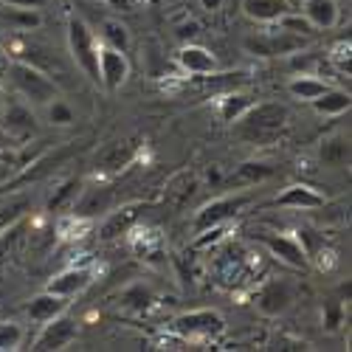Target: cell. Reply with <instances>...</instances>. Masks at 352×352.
<instances>
[{
    "instance_id": "8d00e7d4",
    "label": "cell",
    "mask_w": 352,
    "mask_h": 352,
    "mask_svg": "<svg viewBox=\"0 0 352 352\" xmlns=\"http://www.w3.org/2000/svg\"><path fill=\"white\" fill-rule=\"evenodd\" d=\"M102 3H107V6H113V9H122V12L133 9V0H102Z\"/></svg>"
},
{
    "instance_id": "7402d4cb",
    "label": "cell",
    "mask_w": 352,
    "mask_h": 352,
    "mask_svg": "<svg viewBox=\"0 0 352 352\" xmlns=\"http://www.w3.org/2000/svg\"><path fill=\"white\" fill-rule=\"evenodd\" d=\"M327 87H333L327 79H318V76H313V74H302V76H293L290 82H287V91H290V96L293 99H299V102H313V99H318L321 94L327 91Z\"/></svg>"
},
{
    "instance_id": "277c9868",
    "label": "cell",
    "mask_w": 352,
    "mask_h": 352,
    "mask_svg": "<svg viewBox=\"0 0 352 352\" xmlns=\"http://www.w3.org/2000/svg\"><path fill=\"white\" fill-rule=\"evenodd\" d=\"M68 48H71L76 68L91 82L99 85V45H96L91 25L82 17H68Z\"/></svg>"
},
{
    "instance_id": "cb8c5ba5",
    "label": "cell",
    "mask_w": 352,
    "mask_h": 352,
    "mask_svg": "<svg viewBox=\"0 0 352 352\" xmlns=\"http://www.w3.org/2000/svg\"><path fill=\"white\" fill-rule=\"evenodd\" d=\"M310 104H313V110L318 116H341V113L349 110L352 99H349V91H341V87H327V91L321 94L318 99H313Z\"/></svg>"
},
{
    "instance_id": "d6a6232c",
    "label": "cell",
    "mask_w": 352,
    "mask_h": 352,
    "mask_svg": "<svg viewBox=\"0 0 352 352\" xmlns=\"http://www.w3.org/2000/svg\"><path fill=\"white\" fill-rule=\"evenodd\" d=\"M45 107H48V122H51V124H56V127H68V124L74 122V110H71L60 96H56L54 102H48Z\"/></svg>"
},
{
    "instance_id": "f1b7e54d",
    "label": "cell",
    "mask_w": 352,
    "mask_h": 352,
    "mask_svg": "<svg viewBox=\"0 0 352 352\" xmlns=\"http://www.w3.org/2000/svg\"><path fill=\"white\" fill-rule=\"evenodd\" d=\"M251 104H254V96H248V94H228L220 102V119L228 122V124H234Z\"/></svg>"
},
{
    "instance_id": "4316f807",
    "label": "cell",
    "mask_w": 352,
    "mask_h": 352,
    "mask_svg": "<svg viewBox=\"0 0 352 352\" xmlns=\"http://www.w3.org/2000/svg\"><path fill=\"white\" fill-rule=\"evenodd\" d=\"M99 32H102V40L104 45L116 48V51H130V28L119 20V17H104L99 23Z\"/></svg>"
},
{
    "instance_id": "83f0119b",
    "label": "cell",
    "mask_w": 352,
    "mask_h": 352,
    "mask_svg": "<svg viewBox=\"0 0 352 352\" xmlns=\"http://www.w3.org/2000/svg\"><path fill=\"white\" fill-rule=\"evenodd\" d=\"M318 161L324 166H344L349 161V144L346 138L341 135H333V138H324L318 146Z\"/></svg>"
},
{
    "instance_id": "44dd1931",
    "label": "cell",
    "mask_w": 352,
    "mask_h": 352,
    "mask_svg": "<svg viewBox=\"0 0 352 352\" xmlns=\"http://www.w3.org/2000/svg\"><path fill=\"white\" fill-rule=\"evenodd\" d=\"M65 307H68L65 296H56V293H51V290H43L40 296H34L32 302H28V318L37 321V324H43V321L65 313Z\"/></svg>"
},
{
    "instance_id": "5bb4252c",
    "label": "cell",
    "mask_w": 352,
    "mask_h": 352,
    "mask_svg": "<svg viewBox=\"0 0 352 352\" xmlns=\"http://www.w3.org/2000/svg\"><path fill=\"white\" fill-rule=\"evenodd\" d=\"M141 144L138 138H124V141H113L96 153V169L102 172H122L124 166H130L138 158Z\"/></svg>"
},
{
    "instance_id": "52a82bcc",
    "label": "cell",
    "mask_w": 352,
    "mask_h": 352,
    "mask_svg": "<svg viewBox=\"0 0 352 352\" xmlns=\"http://www.w3.org/2000/svg\"><path fill=\"white\" fill-rule=\"evenodd\" d=\"M293 302H296V285L287 282V279H271V282H265V285L259 287L256 299H254L256 310L262 316H271V318L285 316L293 307Z\"/></svg>"
},
{
    "instance_id": "6da1fadb",
    "label": "cell",
    "mask_w": 352,
    "mask_h": 352,
    "mask_svg": "<svg viewBox=\"0 0 352 352\" xmlns=\"http://www.w3.org/2000/svg\"><path fill=\"white\" fill-rule=\"evenodd\" d=\"M290 124V110L279 102H262V104H251L237 122H234V133L243 141L265 146L282 138V133Z\"/></svg>"
},
{
    "instance_id": "ffe728a7",
    "label": "cell",
    "mask_w": 352,
    "mask_h": 352,
    "mask_svg": "<svg viewBox=\"0 0 352 352\" xmlns=\"http://www.w3.org/2000/svg\"><path fill=\"white\" fill-rule=\"evenodd\" d=\"M290 9L287 0H243V14L254 23H279Z\"/></svg>"
},
{
    "instance_id": "d590c367",
    "label": "cell",
    "mask_w": 352,
    "mask_h": 352,
    "mask_svg": "<svg viewBox=\"0 0 352 352\" xmlns=\"http://www.w3.org/2000/svg\"><path fill=\"white\" fill-rule=\"evenodd\" d=\"M223 3H226V0H200V6L206 9V12H212V14H214V12H220V9H223Z\"/></svg>"
},
{
    "instance_id": "4dcf8cb0",
    "label": "cell",
    "mask_w": 352,
    "mask_h": 352,
    "mask_svg": "<svg viewBox=\"0 0 352 352\" xmlns=\"http://www.w3.org/2000/svg\"><path fill=\"white\" fill-rule=\"evenodd\" d=\"M122 305H124V307H130V310H146V307L153 305V293L146 290L144 285H133L130 290H124Z\"/></svg>"
},
{
    "instance_id": "d6986e66",
    "label": "cell",
    "mask_w": 352,
    "mask_h": 352,
    "mask_svg": "<svg viewBox=\"0 0 352 352\" xmlns=\"http://www.w3.org/2000/svg\"><path fill=\"white\" fill-rule=\"evenodd\" d=\"M178 65L192 76H212L217 74V56L203 45H184L178 51Z\"/></svg>"
},
{
    "instance_id": "d4e9b609",
    "label": "cell",
    "mask_w": 352,
    "mask_h": 352,
    "mask_svg": "<svg viewBox=\"0 0 352 352\" xmlns=\"http://www.w3.org/2000/svg\"><path fill=\"white\" fill-rule=\"evenodd\" d=\"M32 209H34V197L32 195H12L9 200H3L0 203V231L14 226L23 217H28Z\"/></svg>"
},
{
    "instance_id": "ba28073f",
    "label": "cell",
    "mask_w": 352,
    "mask_h": 352,
    "mask_svg": "<svg viewBox=\"0 0 352 352\" xmlns=\"http://www.w3.org/2000/svg\"><path fill=\"white\" fill-rule=\"evenodd\" d=\"M248 203H251V197L243 195V192L206 203V206H203V209L197 212V217H195V231H206V228H212V226H223V223L234 220V217H237V214L248 206Z\"/></svg>"
},
{
    "instance_id": "3957f363",
    "label": "cell",
    "mask_w": 352,
    "mask_h": 352,
    "mask_svg": "<svg viewBox=\"0 0 352 352\" xmlns=\"http://www.w3.org/2000/svg\"><path fill=\"white\" fill-rule=\"evenodd\" d=\"M169 333L184 344H209L226 333V318L217 310H192L172 318Z\"/></svg>"
},
{
    "instance_id": "8992f818",
    "label": "cell",
    "mask_w": 352,
    "mask_h": 352,
    "mask_svg": "<svg viewBox=\"0 0 352 352\" xmlns=\"http://www.w3.org/2000/svg\"><path fill=\"white\" fill-rule=\"evenodd\" d=\"M76 336H79L76 318H71L68 313H60V316L43 321V330H40V336L34 338L32 349H34V352H56V349L71 346V344L76 341Z\"/></svg>"
},
{
    "instance_id": "74e56055",
    "label": "cell",
    "mask_w": 352,
    "mask_h": 352,
    "mask_svg": "<svg viewBox=\"0 0 352 352\" xmlns=\"http://www.w3.org/2000/svg\"><path fill=\"white\" fill-rule=\"evenodd\" d=\"M206 178H209V184H214V186H220V181H223V175L217 172V166H212V169H209V175H206Z\"/></svg>"
},
{
    "instance_id": "ab89813d",
    "label": "cell",
    "mask_w": 352,
    "mask_h": 352,
    "mask_svg": "<svg viewBox=\"0 0 352 352\" xmlns=\"http://www.w3.org/2000/svg\"><path fill=\"white\" fill-rule=\"evenodd\" d=\"M6 65H9L6 60H0V76H3V74H6Z\"/></svg>"
},
{
    "instance_id": "f546056e",
    "label": "cell",
    "mask_w": 352,
    "mask_h": 352,
    "mask_svg": "<svg viewBox=\"0 0 352 352\" xmlns=\"http://www.w3.org/2000/svg\"><path fill=\"white\" fill-rule=\"evenodd\" d=\"M25 333L17 321H0V352H12V349H20Z\"/></svg>"
},
{
    "instance_id": "8fae6325",
    "label": "cell",
    "mask_w": 352,
    "mask_h": 352,
    "mask_svg": "<svg viewBox=\"0 0 352 352\" xmlns=\"http://www.w3.org/2000/svg\"><path fill=\"white\" fill-rule=\"evenodd\" d=\"M130 76V60L124 51H116L110 45L99 48V85L104 91H119Z\"/></svg>"
},
{
    "instance_id": "e575fe53",
    "label": "cell",
    "mask_w": 352,
    "mask_h": 352,
    "mask_svg": "<svg viewBox=\"0 0 352 352\" xmlns=\"http://www.w3.org/2000/svg\"><path fill=\"white\" fill-rule=\"evenodd\" d=\"M0 3L12 6V9H34V12H40V9L48 6V0H0Z\"/></svg>"
},
{
    "instance_id": "4fadbf2b",
    "label": "cell",
    "mask_w": 352,
    "mask_h": 352,
    "mask_svg": "<svg viewBox=\"0 0 352 352\" xmlns=\"http://www.w3.org/2000/svg\"><path fill=\"white\" fill-rule=\"evenodd\" d=\"M3 133L17 144H25L28 138H34L37 135V119H34L32 107H25L20 102L3 104Z\"/></svg>"
},
{
    "instance_id": "60d3db41",
    "label": "cell",
    "mask_w": 352,
    "mask_h": 352,
    "mask_svg": "<svg viewBox=\"0 0 352 352\" xmlns=\"http://www.w3.org/2000/svg\"><path fill=\"white\" fill-rule=\"evenodd\" d=\"M0 32H3V20H0Z\"/></svg>"
},
{
    "instance_id": "1f68e13d",
    "label": "cell",
    "mask_w": 352,
    "mask_h": 352,
    "mask_svg": "<svg viewBox=\"0 0 352 352\" xmlns=\"http://www.w3.org/2000/svg\"><path fill=\"white\" fill-rule=\"evenodd\" d=\"M279 25L285 28V32L296 34V37H310V34L316 32L313 23H310L307 17H299V14H293V12H287L285 17H279Z\"/></svg>"
},
{
    "instance_id": "2e32d148",
    "label": "cell",
    "mask_w": 352,
    "mask_h": 352,
    "mask_svg": "<svg viewBox=\"0 0 352 352\" xmlns=\"http://www.w3.org/2000/svg\"><path fill=\"white\" fill-rule=\"evenodd\" d=\"M197 189H200L197 175L192 169H181V172H175L172 178L166 181V186H164V203H166L169 209H186L189 200L197 195Z\"/></svg>"
},
{
    "instance_id": "5b68a950",
    "label": "cell",
    "mask_w": 352,
    "mask_h": 352,
    "mask_svg": "<svg viewBox=\"0 0 352 352\" xmlns=\"http://www.w3.org/2000/svg\"><path fill=\"white\" fill-rule=\"evenodd\" d=\"M256 268V254L237 245V243H226V248L214 259V274L226 285H237L245 282V276Z\"/></svg>"
},
{
    "instance_id": "484cf974",
    "label": "cell",
    "mask_w": 352,
    "mask_h": 352,
    "mask_svg": "<svg viewBox=\"0 0 352 352\" xmlns=\"http://www.w3.org/2000/svg\"><path fill=\"white\" fill-rule=\"evenodd\" d=\"M79 192H82V181H79V178H68V181H63L60 186L51 192V197H48V203H45V212H48V214H56V212L71 209V206H74V200L79 197Z\"/></svg>"
},
{
    "instance_id": "b9f144b4",
    "label": "cell",
    "mask_w": 352,
    "mask_h": 352,
    "mask_svg": "<svg viewBox=\"0 0 352 352\" xmlns=\"http://www.w3.org/2000/svg\"><path fill=\"white\" fill-rule=\"evenodd\" d=\"M0 158H3V153H0Z\"/></svg>"
},
{
    "instance_id": "7c38bea8",
    "label": "cell",
    "mask_w": 352,
    "mask_h": 352,
    "mask_svg": "<svg viewBox=\"0 0 352 352\" xmlns=\"http://www.w3.org/2000/svg\"><path fill=\"white\" fill-rule=\"evenodd\" d=\"M274 175H276V166L268 164V161H243L231 175H226V178L220 181V186L237 192V189H248V186L265 184V181L274 178Z\"/></svg>"
},
{
    "instance_id": "836d02e7",
    "label": "cell",
    "mask_w": 352,
    "mask_h": 352,
    "mask_svg": "<svg viewBox=\"0 0 352 352\" xmlns=\"http://www.w3.org/2000/svg\"><path fill=\"white\" fill-rule=\"evenodd\" d=\"M349 63H352V45H349V40H341L330 54V65H336L341 74L349 76Z\"/></svg>"
},
{
    "instance_id": "7a4b0ae2",
    "label": "cell",
    "mask_w": 352,
    "mask_h": 352,
    "mask_svg": "<svg viewBox=\"0 0 352 352\" xmlns=\"http://www.w3.org/2000/svg\"><path fill=\"white\" fill-rule=\"evenodd\" d=\"M6 76L17 87V94L25 102H32V104H48V102H54L56 96H60V87H56V82L45 71L32 65V63H23V60L9 63L6 65Z\"/></svg>"
},
{
    "instance_id": "e0dca14e",
    "label": "cell",
    "mask_w": 352,
    "mask_h": 352,
    "mask_svg": "<svg viewBox=\"0 0 352 352\" xmlns=\"http://www.w3.org/2000/svg\"><path fill=\"white\" fill-rule=\"evenodd\" d=\"M251 51H256L259 56H279V54H293V51H299L305 45V37H296V34H290L285 32V28L279 25L276 32H268V34H262L256 40H248L245 43Z\"/></svg>"
},
{
    "instance_id": "ac0fdd59",
    "label": "cell",
    "mask_w": 352,
    "mask_h": 352,
    "mask_svg": "<svg viewBox=\"0 0 352 352\" xmlns=\"http://www.w3.org/2000/svg\"><path fill=\"white\" fill-rule=\"evenodd\" d=\"M91 282H94V271L79 265V268H68V271H63V274H56V276L48 282L45 290L56 293V296L74 299V296H79V293H85L87 287H91Z\"/></svg>"
},
{
    "instance_id": "f35d334b",
    "label": "cell",
    "mask_w": 352,
    "mask_h": 352,
    "mask_svg": "<svg viewBox=\"0 0 352 352\" xmlns=\"http://www.w3.org/2000/svg\"><path fill=\"white\" fill-rule=\"evenodd\" d=\"M3 104H6V94H3V87H0V110H3Z\"/></svg>"
},
{
    "instance_id": "9a60e30c",
    "label": "cell",
    "mask_w": 352,
    "mask_h": 352,
    "mask_svg": "<svg viewBox=\"0 0 352 352\" xmlns=\"http://www.w3.org/2000/svg\"><path fill=\"white\" fill-rule=\"evenodd\" d=\"M276 206L282 209H299V212H313V209H324L327 197L321 195L318 189L307 186V184H290L276 195Z\"/></svg>"
},
{
    "instance_id": "9c48e42d",
    "label": "cell",
    "mask_w": 352,
    "mask_h": 352,
    "mask_svg": "<svg viewBox=\"0 0 352 352\" xmlns=\"http://www.w3.org/2000/svg\"><path fill=\"white\" fill-rule=\"evenodd\" d=\"M254 237L271 251V256L282 259L290 268H307V254L299 243V237H290V234H276V231H256Z\"/></svg>"
},
{
    "instance_id": "603a6c76",
    "label": "cell",
    "mask_w": 352,
    "mask_h": 352,
    "mask_svg": "<svg viewBox=\"0 0 352 352\" xmlns=\"http://www.w3.org/2000/svg\"><path fill=\"white\" fill-rule=\"evenodd\" d=\"M305 17L313 28H333L338 23V3L336 0H305Z\"/></svg>"
},
{
    "instance_id": "30bf717a",
    "label": "cell",
    "mask_w": 352,
    "mask_h": 352,
    "mask_svg": "<svg viewBox=\"0 0 352 352\" xmlns=\"http://www.w3.org/2000/svg\"><path fill=\"white\" fill-rule=\"evenodd\" d=\"M144 212H146V203H124V206L113 209L104 217V223L99 226V240L102 243H113V240L124 237V234H130L141 223Z\"/></svg>"
}]
</instances>
